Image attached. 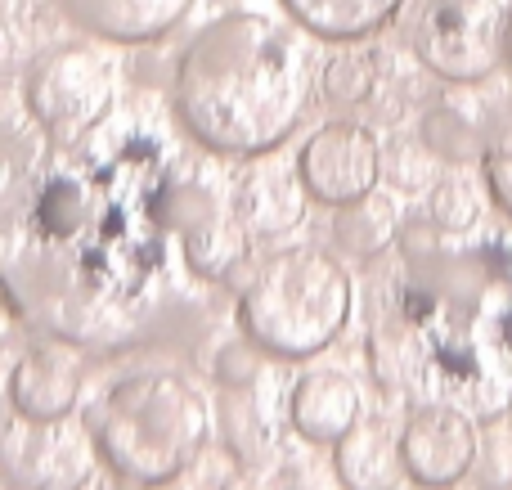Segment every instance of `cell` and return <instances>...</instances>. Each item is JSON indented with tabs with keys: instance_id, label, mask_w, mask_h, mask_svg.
Listing matches in <instances>:
<instances>
[{
	"instance_id": "1",
	"label": "cell",
	"mask_w": 512,
	"mask_h": 490,
	"mask_svg": "<svg viewBox=\"0 0 512 490\" xmlns=\"http://www.w3.org/2000/svg\"><path fill=\"white\" fill-rule=\"evenodd\" d=\"M315 99V59L292 27L252 9L212 18L176 68V117L221 158L274 153Z\"/></svg>"
},
{
	"instance_id": "2",
	"label": "cell",
	"mask_w": 512,
	"mask_h": 490,
	"mask_svg": "<svg viewBox=\"0 0 512 490\" xmlns=\"http://www.w3.org/2000/svg\"><path fill=\"white\" fill-rule=\"evenodd\" d=\"M212 410L185 378L153 369L117 383L90 410L95 455L135 486L176 482L207 446Z\"/></svg>"
},
{
	"instance_id": "3",
	"label": "cell",
	"mask_w": 512,
	"mask_h": 490,
	"mask_svg": "<svg viewBox=\"0 0 512 490\" xmlns=\"http://www.w3.org/2000/svg\"><path fill=\"white\" fill-rule=\"evenodd\" d=\"M351 320V275L319 248H288L252 275L239 297V329L265 356L310 360Z\"/></svg>"
},
{
	"instance_id": "4",
	"label": "cell",
	"mask_w": 512,
	"mask_h": 490,
	"mask_svg": "<svg viewBox=\"0 0 512 490\" xmlns=\"http://www.w3.org/2000/svg\"><path fill=\"white\" fill-rule=\"evenodd\" d=\"M23 104L50 144H77L113 104V68L90 45H54L23 72Z\"/></svg>"
},
{
	"instance_id": "5",
	"label": "cell",
	"mask_w": 512,
	"mask_h": 490,
	"mask_svg": "<svg viewBox=\"0 0 512 490\" xmlns=\"http://www.w3.org/2000/svg\"><path fill=\"white\" fill-rule=\"evenodd\" d=\"M504 5L499 0H423L409 27L418 63L441 81L472 86L504 63Z\"/></svg>"
},
{
	"instance_id": "6",
	"label": "cell",
	"mask_w": 512,
	"mask_h": 490,
	"mask_svg": "<svg viewBox=\"0 0 512 490\" xmlns=\"http://www.w3.org/2000/svg\"><path fill=\"white\" fill-rule=\"evenodd\" d=\"M95 473V441L86 446L68 419L41 423L0 410V482L9 490H81Z\"/></svg>"
},
{
	"instance_id": "7",
	"label": "cell",
	"mask_w": 512,
	"mask_h": 490,
	"mask_svg": "<svg viewBox=\"0 0 512 490\" xmlns=\"http://www.w3.org/2000/svg\"><path fill=\"white\" fill-rule=\"evenodd\" d=\"M297 176L315 203L346 207L378 189L382 144L360 122H328L306 140V149L297 158Z\"/></svg>"
},
{
	"instance_id": "8",
	"label": "cell",
	"mask_w": 512,
	"mask_h": 490,
	"mask_svg": "<svg viewBox=\"0 0 512 490\" xmlns=\"http://www.w3.org/2000/svg\"><path fill=\"white\" fill-rule=\"evenodd\" d=\"M400 464L414 486L450 490L477 464V428L454 405H423L400 432Z\"/></svg>"
},
{
	"instance_id": "9",
	"label": "cell",
	"mask_w": 512,
	"mask_h": 490,
	"mask_svg": "<svg viewBox=\"0 0 512 490\" xmlns=\"http://www.w3.org/2000/svg\"><path fill=\"white\" fill-rule=\"evenodd\" d=\"M81 396V360L63 347H36L9 374V405L27 419L59 423L77 410Z\"/></svg>"
},
{
	"instance_id": "10",
	"label": "cell",
	"mask_w": 512,
	"mask_h": 490,
	"mask_svg": "<svg viewBox=\"0 0 512 490\" xmlns=\"http://www.w3.org/2000/svg\"><path fill=\"white\" fill-rule=\"evenodd\" d=\"M68 23L113 45H144L167 36L194 0H59Z\"/></svg>"
},
{
	"instance_id": "11",
	"label": "cell",
	"mask_w": 512,
	"mask_h": 490,
	"mask_svg": "<svg viewBox=\"0 0 512 490\" xmlns=\"http://www.w3.org/2000/svg\"><path fill=\"white\" fill-rule=\"evenodd\" d=\"M288 419L315 446H337L360 423V387L337 369H315L292 387Z\"/></svg>"
},
{
	"instance_id": "12",
	"label": "cell",
	"mask_w": 512,
	"mask_h": 490,
	"mask_svg": "<svg viewBox=\"0 0 512 490\" xmlns=\"http://www.w3.org/2000/svg\"><path fill=\"white\" fill-rule=\"evenodd\" d=\"M279 5L301 32L333 45H355L382 32L405 9V0H279Z\"/></svg>"
},
{
	"instance_id": "13",
	"label": "cell",
	"mask_w": 512,
	"mask_h": 490,
	"mask_svg": "<svg viewBox=\"0 0 512 490\" xmlns=\"http://www.w3.org/2000/svg\"><path fill=\"white\" fill-rule=\"evenodd\" d=\"M337 482L346 490H396L400 486V441H391L373 423H355L333 450Z\"/></svg>"
},
{
	"instance_id": "14",
	"label": "cell",
	"mask_w": 512,
	"mask_h": 490,
	"mask_svg": "<svg viewBox=\"0 0 512 490\" xmlns=\"http://www.w3.org/2000/svg\"><path fill=\"white\" fill-rule=\"evenodd\" d=\"M248 248H252L248 225L234 221V216L207 212L185 230V261L203 279H230L248 261Z\"/></svg>"
},
{
	"instance_id": "15",
	"label": "cell",
	"mask_w": 512,
	"mask_h": 490,
	"mask_svg": "<svg viewBox=\"0 0 512 490\" xmlns=\"http://www.w3.org/2000/svg\"><path fill=\"white\" fill-rule=\"evenodd\" d=\"M333 234H337V243H342L351 257H378V252H387L391 239L400 234L396 207H391V198H382L378 189H373V194L337 207Z\"/></svg>"
},
{
	"instance_id": "16",
	"label": "cell",
	"mask_w": 512,
	"mask_h": 490,
	"mask_svg": "<svg viewBox=\"0 0 512 490\" xmlns=\"http://www.w3.org/2000/svg\"><path fill=\"white\" fill-rule=\"evenodd\" d=\"M297 180L279 176V171H256L248 185H243L239 221L248 225V230H261V234H274V230H283V225H297L301 221Z\"/></svg>"
},
{
	"instance_id": "17",
	"label": "cell",
	"mask_w": 512,
	"mask_h": 490,
	"mask_svg": "<svg viewBox=\"0 0 512 490\" xmlns=\"http://www.w3.org/2000/svg\"><path fill=\"white\" fill-rule=\"evenodd\" d=\"M423 144L445 162L481 158V149H486L477 117L463 113V108H454V104H432L423 113Z\"/></svg>"
},
{
	"instance_id": "18",
	"label": "cell",
	"mask_w": 512,
	"mask_h": 490,
	"mask_svg": "<svg viewBox=\"0 0 512 490\" xmlns=\"http://www.w3.org/2000/svg\"><path fill=\"white\" fill-rule=\"evenodd\" d=\"M319 81H324V95L333 104H364L373 95V86H378V63L364 50H342L324 63Z\"/></svg>"
},
{
	"instance_id": "19",
	"label": "cell",
	"mask_w": 512,
	"mask_h": 490,
	"mask_svg": "<svg viewBox=\"0 0 512 490\" xmlns=\"http://www.w3.org/2000/svg\"><path fill=\"white\" fill-rule=\"evenodd\" d=\"M481 216V189L468 176H441L432 185V221L445 234L472 230Z\"/></svg>"
},
{
	"instance_id": "20",
	"label": "cell",
	"mask_w": 512,
	"mask_h": 490,
	"mask_svg": "<svg viewBox=\"0 0 512 490\" xmlns=\"http://www.w3.org/2000/svg\"><path fill=\"white\" fill-rule=\"evenodd\" d=\"M481 171H486L490 203L512 221V108L490 126L486 149H481Z\"/></svg>"
},
{
	"instance_id": "21",
	"label": "cell",
	"mask_w": 512,
	"mask_h": 490,
	"mask_svg": "<svg viewBox=\"0 0 512 490\" xmlns=\"http://www.w3.org/2000/svg\"><path fill=\"white\" fill-rule=\"evenodd\" d=\"M256 374H261V347L248 338L225 342L221 356H216V383H221L225 392H248L256 383Z\"/></svg>"
},
{
	"instance_id": "22",
	"label": "cell",
	"mask_w": 512,
	"mask_h": 490,
	"mask_svg": "<svg viewBox=\"0 0 512 490\" xmlns=\"http://www.w3.org/2000/svg\"><path fill=\"white\" fill-rule=\"evenodd\" d=\"M221 423H225V446H230L239 459H252L256 450L265 446V428H261V419H256V410H252V405H248V410H243V405L225 401Z\"/></svg>"
},
{
	"instance_id": "23",
	"label": "cell",
	"mask_w": 512,
	"mask_h": 490,
	"mask_svg": "<svg viewBox=\"0 0 512 490\" xmlns=\"http://www.w3.org/2000/svg\"><path fill=\"white\" fill-rule=\"evenodd\" d=\"M81 216H86V198H81L77 189L54 185L50 194L41 198V221L50 225L54 234H72L81 225Z\"/></svg>"
},
{
	"instance_id": "24",
	"label": "cell",
	"mask_w": 512,
	"mask_h": 490,
	"mask_svg": "<svg viewBox=\"0 0 512 490\" xmlns=\"http://www.w3.org/2000/svg\"><path fill=\"white\" fill-rule=\"evenodd\" d=\"M221 490H279V477L270 473V468H256V464H243L239 473L230 477Z\"/></svg>"
},
{
	"instance_id": "25",
	"label": "cell",
	"mask_w": 512,
	"mask_h": 490,
	"mask_svg": "<svg viewBox=\"0 0 512 490\" xmlns=\"http://www.w3.org/2000/svg\"><path fill=\"white\" fill-rule=\"evenodd\" d=\"M499 50H504V68L512 72V0L504 5V41H499Z\"/></svg>"
},
{
	"instance_id": "26",
	"label": "cell",
	"mask_w": 512,
	"mask_h": 490,
	"mask_svg": "<svg viewBox=\"0 0 512 490\" xmlns=\"http://www.w3.org/2000/svg\"><path fill=\"white\" fill-rule=\"evenodd\" d=\"M5 342H9V315L0 311V347H5Z\"/></svg>"
},
{
	"instance_id": "27",
	"label": "cell",
	"mask_w": 512,
	"mask_h": 490,
	"mask_svg": "<svg viewBox=\"0 0 512 490\" xmlns=\"http://www.w3.org/2000/svg\"><path fill=\"white\" fill-rule=\"evenodd\" d=\"M9 180V158H5V149H0V185Z\"/></svg>"
},
{
	"instance_id": "28",
	"label": "cell",
	"mask_w": 512,
	"mask_h": 490,
	"mask_svg": "<svg viewBox=\"0 0 512 490\" xmlns=\"http://www.w3.org/2000/svg\"><path fill=\"white\" fill-rule=\"evenodd\" d=\"M140 490H176V482H158V486H140Z\"/></svg>"
},
{
	"instance_id": "29",
	"label": "cell",
	"mask_w": 512,
	"mask_h": 490,
	"mask_svg": "<svg viewBox=\"0 0 512 490\" xmlns=\"http://www.w3.org/2000/svg\"><path fill=\"white\" fill-rule=\"evenodd\" d=\"M418 490H432V486H418Z\"/></svg>"
}]
</instances>
